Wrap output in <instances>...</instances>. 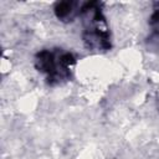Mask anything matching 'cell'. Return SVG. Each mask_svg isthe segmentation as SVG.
I'll return each instance as SVG.
<instances>
[{
    "instance_id": "obj_2",
    "label": "cell",
    "mask_w": 159,
    "mask_h": 159,
    "mask_svg": "<svg viewBox=\"0 0 159 159\" xmlns=\"http://www.w3.org/2000/svg\"><path fill=\"white\" fill-rule=\"evenodd\" d=\"M55 14L58 19L61 20H72L73 16L76 15V10H75V4L71 1H62V2H57L56 7H55Z\"/></svg>"
},
{
    "instance_id": "obj_1",
    "label": "cell",
    "mask_w": 159,
    "mask_h": 159,
    "mask_svg": "<svg viewBox=\"0 0 159 159\" xmlns=\"http://www.w3.org/2000/svg\"><path fill=\"white\" fill-rule=\"evenodd\" d=\"M72 63H75V57L68 52L57 53L43 50L36 56V67L39 71L47 73V78L51 83L66 78Z\"/></svg>"
}]
</instances>
